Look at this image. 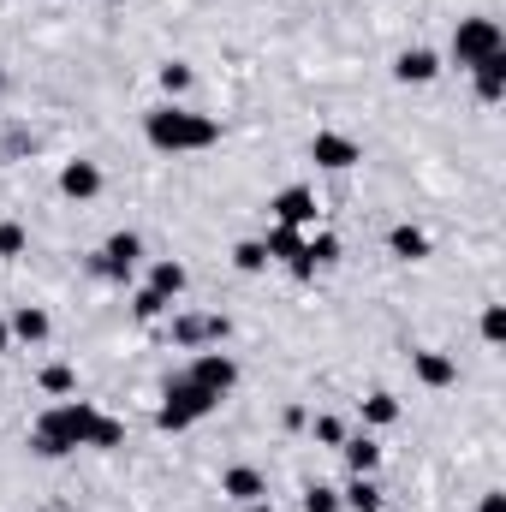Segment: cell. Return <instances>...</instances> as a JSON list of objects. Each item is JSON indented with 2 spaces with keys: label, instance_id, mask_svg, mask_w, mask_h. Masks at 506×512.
Here are the masks:
<instances>
[{
  "label": "cell",
  "instance_id": "obj_2",
  "mask_svg": "<svg viewBox=\"0 0 506 512\" xmlns=\"http://www.w3.org/2000/svg\"><path fill=\"white\" fill-rule=\"evenodd\" d=\"M143 137H149L161 155H197V149H215V143H221V120L191 114V108H179V102H161V108H149Z\"/></svg>",
  "mask_w": 506,
  "mask_h": 512
},
{
  "label": "cell",
  "instance_id": "obj_1",
  "mask_svg": "<svg viewBox=\"0 0 506 512\" xmlns=\"http://www.w3.org/2000/svg\"><path fill=\"white\" fill-rule=\"evenodd\" d=\"M126 441V423L120 417H108V411H96L90 399H60V405H48L42 417H36V435H30V447L42 453V459H66L72 447H120Z\"/></svg>",
  "mask_w": 506,
  "mask_h": 512
},
{
  "label": "cell",
  "instance_id": "obj_14",
  "mask_svg": "<svg viewBox=\"0 0 506 512\" xmlns=\"http://www.w3.org/2000/svg\"><path fill=\"white\" fill-rule=\"evenodd\" d=\"M393 78H399V84H435V78H441V60H435L429 48H405V54L393 60Z\"/></svg>",
  "mask_w": 506,
  "mask_h": 512
},
{
  "label": "cell",
  "instance_id": "obj_25",
  "mask_svg": "<svg viewBox=\"0 0 506 512\" xmlns=\"http://www.w3.org/2000/svg\"><path fill=\"white\" fill-rule=\"evenodd\" d=\"M161 90H167V96H185V90H191V66H185V60H167V66H161Z\"/></svg>",
  "mask_w": 506,
  "mask_h": 512
},
{
  "label": "cell",
  "instance_id": "obj_11",
  "mask_svg": "<svg viewBox=\"0 0 506 512\" xmlns=\"http://www.w3.org/2000/svg\"><path fill=\"white\" fill-rule=\"evenodd\" d=\"M60 197H72V203L102 197V167H96V161H66V167H60Z\"/></svg>",
  "mask_w": 506,
  "mask_h": 512
},
{
  "label": "cell",
  "instance_id": "obj_13",
  "mask_svg": "<svg viewBox=\"0 0 506 512\" xmlns=\"http://www.w3.org/2000/svg\"><path fill=\"white\" fill-rule=\"evenodd\" d=\"M221 495H227L233 507H251V501L268 495V483H262V471H251V465H233V471L221 477Z\"/></svg>",
  "mask_w": 506,
  "mask_h": 512
},
{
  "label": "cell",
  "instance_id": "obj_29",
  "mask_svg": "<svg viewBox=\"0 0 506 512\" xmlns=\"http://www.w3.org/2000/svg\"><path fill=\"white\" fill-rule=\"evenodd\" d=\"M483 340H489V346H501V340H506V310H501V304H489V310H483Z\"/></svg>",
  "mask_w": 506,
  "mask_h": 512
},
{
  "label": "cell",
  "instance_id": "obj_5",
  "mask_svg": "<svg viewBox=\"0 0 506 512\" xmlns=\"http://www.w3.org/2000/svg\"><path fill=\"white\" fill-rule=\"evenodd\" d=\"M185 376H191V382H197V387H209L215 399H227V393L239 387V364H233L227 352H197Z\"/></svg>",
  "mask_w": 506,
  "mask_h": 512
},
{
  "label": "cell",
  "instance_id": "obj_6",
  "mask_svg": "<svg viewBox=\"0 0 506 512\" xmlns=\"http://www.w3.org/2000/svg\"><path fill=\"white\" fill-rule=\"evenodd\" d=\"M310 161L328 167V173H346V167L364 161V149H358L352 137H340V131H316V137H310Z\"/></svg>",
  "mask_w": 506,
  "mask_h": 512
},
{
  "label": "cell",
  "instance_id": "obj_31",
  "mask_svg": "<svg viewBox=\"0 0 506 512\" xmlns=\"http://www.w3.org/2000/svg\"><path fill=\"white\" fill-rule=\"evenodd\" d=\"M477 512H506V495H501V489H489V495H483V507H477Z\"/></svg>",
  "mask_w": 506,
  "mask_h": 512
},
{
  "label": "cell",
  "instance_id": "obj_20",
  "mask_svg": "<svg viewBox=\"0 0 506 512\" xmlns=\"http://www.w3.org/2000/svg\"><path fill=\"white\" fill-rule=\"evenodd\" d=\"M340 507H352V512H381V489L370 483V477H352V489L340 495Z\"/></svg>",
  "mask_w": 506,
  "mask_h": 512
},
{
  "label": "cell",
  "instance_id": "obj_27",
  "mask_svg": "<svg viewBox=\"0 0 506 512\" xmlns=\"http://www.w3.org/2000/svg\"><path fill=\"white\" fill-rule=\"evenodd\" d=\"M24 245H30V233L18 221H0V256H24Z\"/></svg>",
  "mask_w": 506,
  "mask_h": 512
},
{
  "label": "cell",
  "instance_id": "obj_19",
  "mask_svg": "<svg viewBox=\"0 0 506 512\" xmlns=\"http://www.w3.org/2000/svg\"><path fill=\"white\" fill-rule=\"evenodd\" d=\"M6 328H12L18 340H30V346H36V340H48V328H54V322H48V310L24 304V310H12V322H6Z\"/></svg>",
  "mask_w": 506,
  "mask_h": 512
},
{
  "label": "cell",
  "instance_id": "obj_8",
  "mask_svg": "<svg viewBox=\"0 0 506 512\" xmlns=\"http://www.w3.org/2000/svg\"><path fill=\"white\" fill-rule=\"evenodd\" d=\"M143 256V239L137 233H114L108 245H102V256H96V274L102 280H131V262Z\"/></svg>",
  "mask_w": 506,
  "mask_h": 512
},
{
  "label": "cell",
  "instance_id": "obj_33",
  "mask_svg": "<svg viewBox=\"0 0 506 512\" xmlns=\"http://www.w3.org/2000/svg\"><path fill=\"white\" fill-rule=\"evenodd\" d=\"M239 512H274V507H268V501H251V507H239Z\"/></svg>",
  "mask_w": 506,
  "mask_h": 512
},
{
  "label": "cell",
  "instance_id": "obj_21",
  "mask_svg": "<svg viewBox=\"0 0 506 512\" xmlns=\"http://www.w3.org/2000/svg\"><path fill=\"white\" fill-rule=\"evenodd\" d=\"M233 268H239V274H262V268H268V251H262V239H245V245H233Z\"/></svg>",
  "mask_w": 506,
  "mask_h": 512
},
{
  "label": "cell",
  "instance_id": "obj_10",
  "mask_svg": "<svg viewBox=\"0 0 506 512\" xmlns=\"http://www.w3.org/2000/svg\"><path fill=\"white\" fill-rule=\"evenodd\" d=\"M227 334H233V328H227V316H179V322H173V340H179L185 352H197V346H209V340L221 346Z\"/></svg>",
  "mask_w": 506,
  "mask_h": 512
},
{
  "label": "cell",
  "instance_id": "obj_3",
  "mask_svg": "<svg viewBox=\"0 0 506 512\" xmlns=\"http://www.w3.org/2000/svg\"><path fill=\"white\" fill-rule=\"evenodd\" d=\"M215 405H221V399H215L209 387H197L191 376H173V382L161 387V411H155V423L179 435V429H191V423H203V417H209Z\"/></svg>",
  "mask_w": 506,
  "mask_h": 512
},
{
  "label": "cell",
  "instance_id": "obj_15",
  "mask_svg": "<svg viewBox=\"0 0 506 512\" xmlns=\"http://www.w3.org/2000/svg\"><path fill=\"white\" fill-rule=\"evenodd\" d=\"M387 251L399 256V262H423V256H429V233L411 227V221H399V227L387 233Z\"/></svg>",
  "mask_w": 506,
  "mask_h": 512
},
{
  "label": "cell",
  "instance_id": "obj_34",
  "mask_svg": "<svg viewBox=\"0 0 506 512\" xmlns=\"http://www.w3.org/2000/svg\"><path fill=\"white\" fill-rule=\"evenodd\" d=\"M0 84H6V72H0Z\"/></svg>",
  "mask_w": 506,
  "mask_h": 512
},
{
  "label": "cell",
  "instance_id": "obj_28",
  "mask_svg": "<svg viewBox=\"0 0 506 512\" xmlns=\"http://www.w3.org/2000/svg\"><path fill=\"white\" fill-rule=\"evenodd\" d=\"M304 512H340V489H304Z\"/></svg>",
  "mask_w": 506,
  "mask_h": 512
},
{
  "label": "cell",
  "instance_id": "obj_32",
  "mask_svg": "<svg viewBox=\"0 0 506 512\" xmlns=\"http://www.w3.org/2000/svg\"><path fill=\"white\" fill-rule=\"evenodd\" d=\"M6 346H12V328H6V322H0V352H6Z\"/></svg>",
  "mask_w": 506,
  "mask_h": 512
},
{
  "label": "cell",
  "instance_id": "obj_17",
  "mask_svg": "<svg viewBox=\"0 0 506 512\" xmlns=\"http://www.w3.org/2000/svg\"><path fill=\"white\" fill-rule=\"evenodd\" d=\"M185 286H191V274H185V262H155V268H149V292H161L167 304H173V298H179Z\"/></svg>",
  "mask_w": 506,
  "mask_h": 512
},
{
  "label": "cell",
  "instance_id": "obj_7",
  "mask_svg": "<svg viewBox=\"0 0 506 512\" xmlns=\"http://www.w3.org/2000/svg\"><path fill=\"white\" fill-rule=\"evenodd\" d=\"M262 251H268V262H286L298 280H310L316 268H310V256H304V239H298V227H268V239H262Z\"/></svg>",
  "mask_w": 506,
  "mask_h": 512
},
{
  "label": "cell",
  "instance_id": "obj_30",
  "mask_svg": "<svg viewBox=\"0 0 506 512\" xmlns=\"http://www.w3.org/2000/svg\"><path fill=\"white\" fill-rule=\"evenodd\" d=\"M316 441L340 447V441H346V423H340V417H316Z\"/></svg>",
  "mask_w": 506,
  "mask_h": 512
},
{
  "label": "cell",
  "instance_id": "obj_24",
  "mask_svg": "<svg viewBox=\"0 0 506 512\" xmlns=\"http://www.w3.org/2000/svg\"><path fill=\"white\" fill-rule=\"evenodd\" d=\"M78 387V376H72V364H48L42 370V393H54V399H66Z\"/></svg>",
  "mask_w": 506,
  "mask_h": 512
},
{
  "label": "cell",
  "instance_id": "obj_18",
  "mask_svg": "<svg viewBox=\"0 0 506 512\" xmlns=\"http://www.w3.org/2000/svg\"><path fill=\"white\" fill-rule=\"evenodd\" d=\"M340 453H346V465H352V477H370L381 465V447L370 435H352V441H340Z\"/></svg>",
  "mask_w": 506,
  "mask_h": 512
},
{
  "label": "cell",
  "instance_id": "obj_12",
  "mask_svg": "<svg viewBox=\"0 0 506 512\" xmlns=\"http://www.w3.org/2000/svg\"><path fill=\"white\" fill-rule=\"evenodd\" d=\"M411 376L423 387H453L459 382V364L447 352H411Z\"/></svg>",
  "mask_w": 506,
  "mask_h": 512
},
{
  "label": "cell",
  "instance_id": "obj_26",
  "mask_svg": "<svg viewBox=\"0 0 506 512\" xmlns=\"http://www.w3.org/2000/svg\"><path fill=\"white\" fill-rule=\"evenodd\" d=\"M161 310H167V298H161V292H149V286L131 298V316H137V322H161Z\"/></svg>",
  "mask_w": 506,
  "mask_h": 512
},
{
  "label": "cell",
  "instance_id": "obj_22",
  "mask_svg": "<svg viewBox=\"0 0 506 512\" xmlns=\"http://www.w3.org/2000/svg\"><path fill=\"white\" fill-rule=\"evenodd\" d=\"M393 417H399V399H393V393H370V399H364V423L387 429Z\"/></svg>",
  "mask_w": 506,
  "mask_h": 512
},
{
  "label": "cell",
  "instance_id": "obj_9",
  "mask_svg": "<svg viewBox=\"0 0 506 512\" xmlns=\"http://www.w3.org/2000/svg\"><path fill=\"white\" fill-rule=\"evenodd\" d=\"M268 209H274V221H280V227H298V233H304V227L316 221V191H310V185H286Z\"/></svg>",
  "mask_w": 506,
  "mask_h": 512
},
{
  "label": "cell",
  "instance_id": "obj_23",
  "mask_svg": "<svg viewBox=\"0 0 506 512\" xmlns=\"http://www.w3.org/2000/svg\"><path fill=\"white\" fill-rule=\"evenodd\" d=\"M304 256H310V268H328V262H340V239H334V233H316V239L304 245Z\"/></svg>",
  "mask_w": 506,
  "mask_h": 512
},
{
  "label": "cell",
  "instance_id": "obj_4",
  "mask_svg": "<svg viewBox=\"0 0 506 512\" xmlns=\"http://www.w3.org/2000/svg\"><path fill=\"white\" fill-rule=\"evenodd\" d=\"M506 48V36H501V24L495 18H459V30H453V60L471 72V66H483L489 54H501Z\"/></svg>",
  "mask_w": 506,
  "mask_h": 512
},
{
  "label": "cell",
  "instance_id": "obj_16",
  "mask_svg": "<svg viewBox=\"0 0 506 512\" xmlns=\"http://www.w3.org/2000/svg\"><path fill=\"white\" fill-rule=\"evenodd\" d=\"M471 72H477V96H483V102H501L506 96V48L489 54L483 66H471Z\"/></svg>",
  "mask_w": 506,
  "mask_h": 512
}]
</instances>
